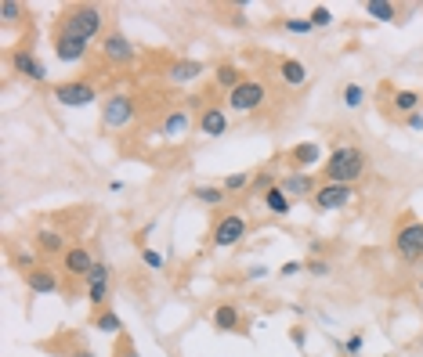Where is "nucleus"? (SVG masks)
<instances>
[{"instance_id":"2f4dec72","label":"nucleus","mask_w":423,"mask_h":357,"mask_svg":"<svg viewBox=\"0 0 423 357\" xmlns=\"http://www.w3.org/2000/svg\"><path fill=\"white\" fill-rule=\"evenodd\" d=\"M275 185H279V177H275L272 170H260V173L253 177V181H250V188H253V192H260V195L268 192V188H275Z\"/></svg>"},{"instance_id":"5701e85b","label":"nucleus","mask_w":423,"mask_h":357,"mask_svg":"<svg viewBox=\"0 0 423 357\" xmlns=\"http://www.w3.org/2000/svg\"><path fill=\"white\" fill-rule=\"evenodd\" d=\"M264 199V209H268V213H275V217H290V209H293V199L275 185V188H268V192H264L260 195Z\"/></svg>"},{"instance_id":"bb28decb","label":"nucleus","mask_w":423,"mask_h":357,"mask_svg":"<svg viewBox=\"0 0 423 357\" xmlns=\"http://www.w3.org/2000/svg\"><path fill=\"white\" fill-rule=\"evenodd\" d=\"M94 328L105 332V336H120V332H123V318H120L116 311H98V314H94Z\"/></svg>"},{"instance_id":"1a4fd4ad","label":"nucleus","mask_w":423,"mask_h":357,"mask_svg":"<svg viewBox=\"0 0 423 357\" xmlns=\"http://www.w3.org/2000/svg\"><path fill=\"white\" fill-rule=\"evenodd\" d=\"M87 54H91V40L58 29V36H55V58H58L62 66H80V62H87Z\"/></svg>"},{"instance_id":"4c0bfd02","label":"nucleus","mask_w":423,"mask_h":357,"mask_svg":"<svg viewBox=\"0 0 423 357\" xmlns=\"http://www.w3.org/2000/svg\"><path fill=\"white\" fill-rule=\"evenodd\" d=\"M300 271H304V264H300V260H286V264L279 267V274H282V278H290V274H300Z\"/></svg>"},{"instance_id":"0eeeda50","label":"nucleus","mask_w":423,"mask_h":357,"mask_svg":"<svg viewBox=\"0 0 423 357\" xmlns=\"http://www.w3.org/2000/svg\"><path fill=\"white\" fill-rule=\"evenodd\" d=\"M264 101H268V87H264V80H243L232 94H228V112H257Z\"/></svg>"},{"instance_id":"ea45409f","label":"nucleus","mask_w":423,"mask_h":357,"mask_svg":"<svg viewBox=\"0 0 423 357\" xmlns=\"http://www.w3.org/2000/svg\"><path fill=\"white\" fill-rule=\"evenodd\" d=\"M358 350H362V336H358V332H355V336H351V339H347V343H344V353H347V357H355V353H358Z\"/></svg>"},{"instance_id":"f257e3e1","label":"nucleus","mask_w":423,"mask_h":357,"mask_svg":"<svg viewBox=\"0 0 423 357\" xmlns=\"http://www.w3.org/2000/svg\"><path fill=\"white\" fill-rule=\"evenodd\" d=\"M365 170H369V155L358 145H337L322 162L326 181H333V185H355Z\"/></svg>"},{"instance_id":"f8f14e48","label":"nucleus","mask_w":423,"mask_h":357,"mask_svg":"<svg viewBox=\"0 0 423 357\" xmlns=\"http://www.w3.org/2000/svg\"><path fill=\"white\" fill-rule=\"evenodd\" d=\"M109 281H113V267L98 260L94 271L83 278V285H87V304H91V307H101L105 300H109Z\"/></svg>"},{"instance_id":"37998d69","label":"nucleus","mask_w":423,"mask_h":357,"mask_svg":"<svg viewBox=\"0 0 423 357\" xmlns=\"http://www.w3.org/2000/svg\"><path fill=\"white\" fill-rule=\"evenodd\" d=\"M264 274H268V267H264V264H253V267L246 271V278H264Z\"/></svg>"},{"instance_id":"c03bdc74","label":"nucleus","mask_w":423,"mask_h":357,"mask_svg":"<svg viewBox=\"0 0 423 357\" xmlns=\"http://www.w3.org/2000/svg\"><path fill=\"white\" fill-rule=\"evenodd\" d=\"M76 357H94V353H91V350H80V353H76Z\"/></svg>"},{"instance_id":"9d476101","label":"nucleus","mask_w":423,"mask_h":357,"mask_svg":"<svg viewBox=\"0 0 423 357\" xmlns=\"http://www.w3.org/2000/svg\"><path fill=\"white\" fill-rule=\"evenodd\" d=\"M134 54H138V47H134L120 29H113V33L101 36V58H105V62H113V66H131Z\"/></svg>"},{"instance_id":"b1692460","label":"nucleus","mask_w":423,"mask_h":357,"mask_svg":"<svg viewBox=\"0 0 423 357\" xmlns=\"http://www.w3.org/2000/svg\"><path fill=\"white\" fill-rule=\"evenodd\" d=\"M243 80H246V76H243V73H239V66H232V62H221V66L214 69V83H218L225 94H232Z\"/></svg>"},{"instance_id":"c9c22d12","label":"nucleus","mask_w":423,"mask_h":357,"mask_svg":"<svg viewBox=\"0 0 423 357\" xmlns=\"http://www.w3.org/2000/svg\"><path fill=\"white\" fill-rule=\"evenodd\" d=\"M15 264L22 267V274H29V271H36L40 264H36V253H26V249H19L15 253Z\"/></svg>"},{"instance_id":"6ab92c4d","label":"nucleus","mask_w":423,"mask_h":357,"mask_svg":"<svg viewBox=\"0 0 423 357\" xmlns=\"http://www.w3.org/2000/svg\"><path fill=\"white\" fill-rule=\"evenodd\" d=\"M62 260H66V274H73V278H87V274L94 271V264H98L87 246H73Z\"/></svg>"},{"instance_id":"a211bd4d","label":"nucleus","mask_w":423,"mask_h":357,"mask_svg":"<svg viewBox=\"0 0 423 357\" xmlns=\"http://www.w3.org/2000/svg\"><path fill=\"white\" fill-rule=\"evenodd\" d=\"M203 73H206V66L199 58H178V62H170V69H167V80L170 83H195Z\"/></svg>"},{"instance_id":"423d86ee","label":"nucleus","mask_w":423,"mask_h":357,"mask_svg":"<svg viewBox=\"0 0 423 357\" xmlns=\"http://www.w3.org/2000/svg\"><path fill=\"white\" fill-rule=\"evenodd\" d=\"M134 112H138V105H134L131 94H109L101 101V127L105 130H123L134 119Z\"/></svg>"},{"instance_id":"f03ea898","label":"nucleus","mask_w":423,"mask_h":357,"mask_svg":"<svg viewBox=\"0 0 423 357\" xmlns=\"http://www.w3.org/2000/svg\"><path fill=\"white\" fill-rule=\"evenodd\" d=\"M246 231H250L246 217L239 209H228V213H221L214 220V227H210V246H214V249H232V246H239L246 238Z\"/></svg>"},{"instance_id":"58836bf2","label":"nucleus","mask_w":423,"mask_h":357,"mask_svg":"<svg viewBox=\"0 0 423 357\" xmlns=\"http://www.w3.org/2000/svg\"><path fill=\"white\" fill-rule=\"evenodd\" d=\"M290 339H293V346H297V350H304V346H307V332H304L300 325H297V328H290Z\"/></svg>"},{"instance_id":"4468645a","label":"nucleus","mask_w":423,"mask_h":357,"mask_svg":"<svg viewBox=\"0 0 423 357\" xmlns=\"http://www.w3.org/2000/svg\"><path fill=\"white\" fill-rule=\"evenodd\" d=\"M279 188L290 195V199H307L319 192V185H315V177L304 173V170H290L286 177H279Z\"/></svg>"},{"instance_id":"aec40b11","label":"nucleus","mask_w":423,"mask_h":357,"mask_svg":"<svg viewBox=\"0 0 423 357\" xmlns=\"http://www.w3.org/2000/svg\"><path fill=\"white\" fill-rule=\"evenodd\" d=\"M210 321H214L218 332H239L243 328V311H239V304H218Z\"/></svg>"},{"instance_id":"79ce46f5","label":"nucleus","mask_w":423,"mask_h":357,"mask_svg":"<svg viewBox=\"0 0 423 357\" xmlns=\"http://www.w3.org/2000/svg\"><path fill=\"white\" fill-rule=\"evenodd\" d=\"M152 227H156V220H148V224H145V227L138 231V246H145V238L152 234Z\"/></svg>"},{"instance_id":"c756f323","label":"nucleus","mask_w":423,"mask_h":357,"mask_svg":"<svg viewBox=\"0 0 423 357\" xmlns=\"http://www.w3.org/2000/svg\"><path fill=\"white\" fill-rule=\"evenodd\" d=\"M250 181H253V173L239 170V173H228V177H225V181H221V188H225L228 195H239V192H246V188H250Z\"/></svg>"},{"instance_id":"f704fd0d","label":"nucleus","mask_w":423,"mask_h":357,"mask_svg":"<svg viewBox=\"0 0 423 357\" xmlns=\"http://www.w3.org/2000/svg\"><path fill=\"white\" fill-rule=\"evenodd\" d=\"M282 29H286V33H297V36H304V33H311L315 26H311L307 19H286V22H282Z\"/></svg>"},{"instance_id":"dca6fc26","label":"nucleus","mask_w":423,"mask_h":357,"mask_svg":"<svg viewBox=\"0 0 423 357\" xmlns=\"http://www.w3.org/2000/svg\"><path fill=\"white\" fill-rule=\"evenodd\" d=\"M188 130H192V115H188L185 108H174V112H167V115L160 119V134H163L167 141H181Z\"/></svg>"},{"instance_id":"6e6552de","label":"nucleus","mask_w":423,"mask_h":357,"mask_svg":"<svg viewBox=\"0 0 423 357\" xmlns=\"http://www.w3.org/2000/svg\"><path fill=\"white\" fill-rule=\"evenodd\" d=\"M311 202H315V209H322V213L344 209V206L355 202V185H333V181H326V185H319V192L311 195Z\"/></svg>"},{"instance_id":"473e14b6","label":"nucleus","mask_w":423,"mask_h":357,"mask_svg":"<svg viewBox=\"0 0 423 357\" xmlns=\"http://www.w3.org/2000/svg\"><path fill=\"white\" fill-rule=\"evenodd\" d=\"M22 15H26V8L15 4V0H4V4H0V19H4V22H19Z\"/></svg>"},{"instance_id":"c85d7f7f","label":"nucleus","mask_w":423,"mask_h":357,"mask_svg":"<svg viewBox=\"0 0 423 357\" xmlns=\"http://www.w3.org/2000/svg\"><path fill=\"white\" fill-rule=\"evenodd\" d=\"M340 101H344V108H362L365 105V87L362 83H344V90H340Z\"/></svg>"},{"instance_id":"a19ab883","label":"nucleus","mask_w":423,"mask_h":357,"mask_svg":"<svg viewBox=\"0 0 423 357\" xmlns=\"http://www.w3.org/2000/svg\"><path fill=\"white\" fill-rule=\"evenodd\" d=\"M405 127H409V130H423V112H412V115H405Z\"/></svg>"},{"instance_id":"39448f33","label":"nucleus","mask_w":423,"mask_h":357,"mask_svg":"<svg viewBox=\"0 0 423 357\" xmlns=\"http://www.w3.org/2000/svg\"><path fill=\"white\" fill-rule=\"evenodd\" d=\"M51 101L62 105V108H83V105L98 101V87L91 80H66V83H55Z\"/></svg>"},{"instance_id":"e433bc0d","label":"nucleus","mask_w":423,"mask_h":357,"mask_svg":"<svg viewBox=\"0 0 423 357\" xmlns=\"http://www.w3.org/2000/svg\"><path fill=\"white\" fill-rule=\"evenodd\" d=\"M304 271H307V274H315V278H326V274H330V264H326V260H307V264H304Z\"/></svg>"},{"instance_id":"4be33fe9","label":"nucleus","mask_w":423,"mask_h":357,"mask_svg":"<svg viewBox=\"0 0 423 357\" xmlns=\"http://www.w3.org/2000/svg\"><path fill=\"white\" fill-rule=\"evenodd\" d=\"M279 80L286 87H304L307 83V66L300 62V58H282L279 62Z\"/></svg>"},{"instance_id":"393cba45","label":"nucleus","mask_w":423,"mask_h":357,"mask_svg":"<svg viewBox=\"0 0 423 357\" xmlns=\"http://www.w3.org/2000/svg\"><path fill=\"white\" fill-rule=\"evenodd\" d=\"M192 199H195L199 206H221V202L228 199V192H225L221 185H195V188H192Z\"/></svg>"},{"instance_id":"412c9836","label":"nucleus","mask_w":423,"mask_h":357,"mask_svg":"<svg viewBox=\"0 0 423 357\" xmlns=\"http://www.w3.org/2000/svg\"><path fill=\"white\" fill-rule=\"evenodd\" d=\"M36 253H44V257H58V253H69L66 249V234L62 231H55V227H44V231H36Z\"/></svg>"},{"instance_id":"20e7f679","label":"nucleus","mask_w":423,"mask_h":357,"mask_svg":"<svg viewBox=\"0 0 423 357\" xmlns=\"http://www.w3.org/2000/svg\"><path fill=\"white\" fill-rule=\"evenodd\" d=\"M391 246H394V253H398L402 264H419V260H423V220H405V224H398Z\"/></svg>"},{"instance_id":"2eb2a0df","label":"nucleus","mask_w":423,"mask_h":357,"mask_svg":"<svg viewBox=\"0 0 423 357\" xmlns=\"http://www.w3.org/2000/svg\"><path fill=\"white\" fill-rule=\"evenodd\" d=\"M22 278H26V289L33 296H55V292H62V281H58V274L51 271V267H36V271H29Z\"/></svg>"},{"instance_id":"9b49d317","label":"nucleus","mask_w":423,"mask_h":357,"mask_svg":"<svg viewBox=\"0 0 423 357\" xmlns=\"http://www.w3.org/2000/svg\"><path fill=\"white\" fill-rule=\"evenodd\" d=\"M228 127H232L228 108H221V105H203V108H199L195 130H199L203 138H221V134H228Z\"/></svg>"},{"instance_id":"ddd939ff","label":"nucleus","mask_w":423,"mask_h":357,"mask_svg":"<svg viewBox=\"0 0 423 357\" xmlns=\"http://www.w3.org/2000/svg\"><path fill=\"white\" fill-rule=\"evenodd\" d=\"M11 69H15L19 76L33 80V83H47V66L40 62V58H36L29 47H15V51H11Z\"/></svg>"},{"instance_id":"7c9ffc66","label":"nucleus","mask_w":423,"mask_h":357,"mask_svg":"<svg viewBox=\"0 0 423 357\" xmlns=\"http://www.w3.org/2000/svg\"><path fill=\"white\" fill-rule=\"evenodd\" d=\"M307 22H311L315 29H326V26H333V11H330L326 4H315V8L307 11Z\"/></svg>"},{"instance_id":"72a5a7b5","label":"nucleus","mask_w":423,"mask_h":357,"mask_svg":"<svg viewBox=\"0 0 423 357\" xmlns=\"http://www.w3.org/2000/svg\"><path fill=\"white\" fill-rule=\"evenodd\" d=\"M141 264H145L148 271H163V253H156V249L141 246Z\"/></svg>"},{"instance_id":"a878e982","label":"nucleus","mask_w":423,"mask_h":357,"mask_svg":"<svg viewBox=\"0 0 423 357\" xmlns=\"http://www.w3.org/2000/svg\"><path fill=\"white\" fill-rule=\"evenodd\" d=\"M394 112L398 115H412V112H419V105H423V94L419 90H394Z\"/></svg>"},{"instance_id":"cd10ccee","label":"nucleus","mask_w":423,"mask_h":357,"mask_svg":"<svg viewBox=\"0 0 423 357\" xmlns=\"http://www.w3.org/2000/svg\"><path fill=\"white\" fill-rule=\"evenodd\" d=\"M365 15L377 19V22H394V19H398V8L387 4V0H369V4H365Z\"/></svg>"},{"instance_id":"7ed1b4c3","label":"nucleus","mask_w":423,"mask_h":357,"mask_svg":"<svg viewBox=\"0 0 423 357\" xmlns=\"http://www.w3.org/2000/svg\"><path fill=\"white\" fill-rule=\"evenodd\" d=\"M62 29L66 33H76L83 40H94L101 29H105V11L98 4H76L69 8V15L62 19Z\"/></svg>"},{"instance_id":"f3484780","label":"nucleus","mask_w":423,"mask_h":357,"mask_svg":"<svg viewBox=\"0 0 423 357\" xmlns=\"http://www.w3.org/2000/svg\"><path fill=\"white\" fill-rule=\"evenodd\" d=\"M290 162L297 166V170H311V166H319V162H326V155H322V148H319V141H300V145H293L290 148Z\"/></svg>"}]
</instances>
